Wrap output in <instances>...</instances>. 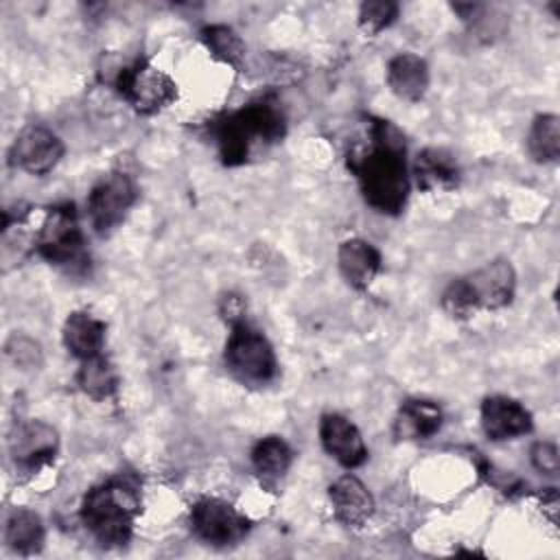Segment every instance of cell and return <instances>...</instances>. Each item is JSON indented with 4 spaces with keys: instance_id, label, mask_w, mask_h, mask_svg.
Masks as SVG:
<instances>
[{
    "instance_id": "cell-1",
    "label": "cell",
    "mask_w": 560,
    "mask_h": 560,
    "mask_svg": "<svg viewBox=\"0 0 560 560\" xmlns=\"http://www.w3.org/2000/svg\"><path fill=\"white\" fill-rule=\"evenodd\" d=\"M346 166L376 212L396 217L405 210L409 197L407 147L389 120L365 116L363 129L348 144Z\"/></svg>"
},
{
    "instance_id": "cell-2",
    "label": "cell",
    "mask_w": 560,
    "mask_h": 560,
    "mask_svg": "<svg viewBox=\"0 0 560 560\" xmlns=\"http://www.w3.org/2000/svg\"><path fill=\"white\" fill-rule=\"evenodd\" d=\"M284 133L287 116L273 94H262L234 112L208 120V136L225 166H241L265 155L282 142Z\"/></svg>"
},
{
    "instance_id": "cell-3",
    "label": "cell",
    "mask_w": 560,
    "mask_h": 560,
    "mask_svg": "<svg viewBox=\"0 0 560 560\" xmlns=\"http://www.w3.org/2000/svg\"><path fill=\"white\" fill-rule=\"evenodd\" d=\"M140 510V479L131 472H118L88 490L81 503V521L103 547H122L133 534Z\"/></svg>"
},
{
    "instance_id": "cell-4",
    "label": "cell",
    "mask_w": 560,
    "mask_h": 560,
    "mask_svg": "<svg viewBox=\"0 0 560 560\" xmlns=\"http://www.w3.org/2000/svg\"><path fill=\"white\" fill-rule=\"evenodd\" d=\"M35 249L50 265L72 273H81L90 267V254L74 203H59L46 212L35 236Z\"/></svg>"
},
{
    "instance_id": "cell-5",
    "label": "cell",
    "mask_w": 560,
    "mask_h": 560,
    "mask_svg": "<svg viewBox=\"0 0 560 560\" xmlns=\"http://www.w3.org/2000/svg\"><path fill=\"white\" fill-rule=\"evenodd\" d=\"M225 365L245 385H265L278 372V361L267 337L245 317L230 322Z\"/></svg>"
},
{
    "instance_id": "cell-6",
    "label": "cell",
    "mask_w": 560,
    "mask_h": 560,
    "mask_svg": "<svg viewBox=\"0 0 560 560\" xmlns=\"http://www.w3.org/2000/svg\"><path fill=\"white\" fill-rule=\"evenodd\" d=\"M118 94L138 112L155 114L177 98V85L168 74L155 68L149 59H136L122 66L114 81Z\"/></svg>"
},
{
    "instance_id": "cell-7",
    "label": "cell",
    "mask_w": 560,
    "mask_h": 560,
    "mask_svg": "<svg viewBox=\"0 0 560 560\" xmlns=\"http://www.w3.org/2000/svg\"><path fill=\"white\" fill-rule=\"evenodd\" d=\"M138 190L127 173L112 171L103 175L88 195V214L96 234L107 236L122 223L129 208L136 203Z\"/></svg>"
},
{
    "instance_id": "cell-8",
    "label": "cell",
    "mask_w": 560,
    "mask_h": 560,
    "mask_svg": "<svg viewBox=\"0 0 560 560\" xmlns=\"http://www.w3.org/2000/svg\"><path fill=\"white\" fill-rule=\"evenodd\" d=\"M190 527L203 542L212 547H230L245 538L249 521L228 501L201 497L190 508Z\"/></svg>"
},
{
    "instance_id": "cell-9",
    "label": "cell",
    "mask_w": 560,
    "mask_h": 560,
    "mask_svg": "<svg viewBox=\"0 0 560 560\" xmlns=\"http://www.w3.org/2000/svg\"><path fill=\"white\" fill-rule=\"evenodd\" d=\"M59 448L57 431L42 420L18 422L9 435V455L20 472L33 475L50 464Z\"/></svg>"
},
{
    "instance_id": "cell-10",
    "label": "cell",
    "mask_w": 560,
    "mask_h": 560,
    "mask_svg": "<svg viewBox=\"0 0 560 560\" xmlns=\"http://www.w3.org/2000/svg\"><path fill=\"white\" fill-rule=\"evenodd\" d=\"M61 155L63 142L55 131L42 125L24 127L11 147V164L37 177L52 171Z\"/></svg>"
},
{
    "instance_id": "cell-11",
    "label": "cell",
    "mask_w": 560,
    "mask_h": 560,
    "mask_svg": "<svg viewBox=\"0 0 560 560\" xmlns=\"http://www.w3.org/2000/svg\"><path fill=\"white\" fill-rule=\"evenodd\" d=\"M466 282L475 295L477 306L490 311L508 306L516 291V273L505 258L486 262L481 269L466 276Z\"/></svg>"
},
{
    "instance_id": "cell-12",
    "label": "cell",
    "mask_w": 560,
    "mask_h": 560,
    "mask_svg": "<svg viewBox=\"0 0 560 560\" xmlns=\"http://www.w3.org/2000/svg\"><path fill=\"white\" fill-rule=\"evenodd\" d=\"M319 440L324 451L346 468H357L368 459V448L359 429L341 413L322 416Z\"/></svg>"
},
{
    "instance_id": "cell-13",
    "label": "cell",
    "mask_w": 560,
    "mask_h": 560,
    "mask_svg": "<svg viewBox=\"0 0 560 560\" xmlns=\"http://www.w3.org/2000/svg\"><path fill=\"white\" fill-rule=\"evenodd\" d=\"M481 429L494 440H512L532 431V413L508 396H488L481 402Z\"/></svg>"
},
{
    "instance_id": "cell-14",
    "label": "cell",
    "mask_w": 560,
    "mask_h": 560,
    "mask_svg": "<svg viewBox=\"0 0 560 560\" xmlns=\"http://www.w3.org/2000/svg\"><path fill=\"white\" fill-rule=\"evenodd\" d=\"M330 503L335 518L346 527H361L374 514V499L370 490L354 475L339 477L330 490Z\"/></svg>"
},
{
    "instance_id": "cell-15",
    "label": "cell",
    "mask_w": 560,
    "mask_h": 560,
    "mask_svg": "<svg viewBox=\"0 0 560 560\" xmlns=\"http://www.w3.org/2000/svg\"><path fill=\"white\" fill-rule=\"evenodd\" d=\"M413 177L416 186L424 192L455 190L462 182V171L448 151L427 147L413 160Z\"/></svg>"
},
{
    "instance_id": "cell-16",
    "label": "cell",
    "mask_w": 560,
    "mask_h": 560,
    "mask_svg": "<svg viewBox=\"0 0 560 560\" xmlns=\"http://www.w3.org/2000/svg\"><path fill=\"white\" fill-rule=\"evenodd\" d=\"M337 262L343 280L352 289H368L381 271L378 249L363 238H348L337 249Z\"/></svg>"
},
{
    "instance_id": "cell-17",
    "label": "cell",
    "mask_w": 560,
    "mask_h": 560,
    "mask_svg": "<svg viewBox=\"0 0 560 560\" xmlns=\"http://www.w3.org/2000/svg\"><path fill=\"white\" fill-rule=\"evenodd\" d=\"M387 85L389 90L407 101L418 103L429 88V66L422 57L413 52H400L387 63Z\"/></svg>"
},
{
    "instance_id": "cell-18",
    "label": "cell",
    "mask_w": 560,
    "mask_h": 560,
    "mask_svg": "<svg viewBox=\"0 0 560 560\" xmlns=\"http://www.w3.org/2000/svg\"><path fill=\"white\" fill-rule=\"evenodd\" d=\"M442 409L431 400L409 398L400 405L394 420L396 440H429L442 427Z\"/></svg>"
},
{
    "instance_id": "cell-19",
    "label": "cell",
    "mask_w": 560,
    "mask_h": 560,
    "mask_svg": "<svg viewBox=\"0 0 560 560\" xmlns=\"http://www.w3.org/2000/svg\"><path fill=\"white\" fill-rule=\"evenodd\" d=\"M105 343V322L88 311H74L63 324V346L79 361L101 354Z\"/></svg>"
},
{
    "instance_id": "cell-20",
    "label": "cell",
    "mask_w": 560,
    "mask_h": 560,
    "mask_svg": "<svg viewBox=\"0 0 560 560\" xmlns=\"http://www.w3.org/2000/svg\"><path fill=\"white\" fill-rule=\"evenodd\" d=\"M291 462H293V451L278 435H267L258 440L256 446L252 448V466L258 479L267 486H273L278 479H282Z\"/></svg>"
},
{
    "instance_id": "cell-21",
    "label": "cell",
    "mask_w": 560,
    "mask_h": 560,
    "mask_svg": "<svg viewBox=\"0 0 560 560\" xmlns=\"http://www.w3.org/2000/svg\"><path fill=\"white\" fill-rule=\"evenodd\" d=\"M4 540L7 545L22 553V556H31L37 553L44 545V525L42 518L26 508H15L4 525Z\"/></svg>"
},
{
    "instance_id": "cell-22",
    "label": "cell",
    "mask_w": 560,
    "mask_h": 560,
    "mask_svg": "<svg viewBox=\"0 0 560 560\" xmlns=\"http://www.w3.org/2000/svg\"><path fill=\"white\" fill-rule=\"evenodd\" d=\"M77 385L92 400H107L118 389V374L107 357L96 354L81 361V368L77 372Z\"/></svg>"
},
{
    "instance_id": "cell-23",
    "label": "cell",
    "mask_w": 560,
    "mask_h": 560,
    "mask_svg": "<svg viewBox=\"0 0 560 560\" xmlns=\"http://www.w3.org/2000/svg\"><path fill=\"white\" fill-rule=\"evenodd\" d=\"M201 42L210 55L234 70H243L245 63V44L238 33L228 24H208L201 28Z\"/></svg>"
},
{
    "instance_id": "cell-24",
    "label": "cell",
    "mask_w": 560,
    "mask_h": 560,
    "mask_svg": "<svg viewBox=\"0 0 560 560\" xmlns=\"http://www.w3.org/2000/svg\"><path fill=\"white\" fill-rule=\"evenodd\" d=\"M527 151L538 164L560 158V118L556 114H538L529 127Z\"/></svg>"
},
{
    "instance_id": "cell-25",
    "label": "cell",
    "mask_w": 560,
    "mask_h": 560,
    "mask_svg": "<svg viewBox=\"0 0 560 560\" xmlns=\"http://www.w3.org/2000/svg\"><path fill=\"white\" fill-rule=\"evenodd\" d=\"M440 304L444 308V313L453 319H470L479 306L475 302V295L466 282V278H455L446 284V289L442 291V298H440Z\"/></svg>"
},
{
    "instance_id": "cell-26",
    "label": "cell",
    "mask_w": 560,
    "mask_h": 560,
    "mask_svg": "<svg viewBox=\"0 0 560 560\" xmlns=\"http://www.w3.org/2000/svg\"><path fill=\"white\" fill-rule=\"evenodd\" d=\"M398 15V4L392 0H368L359 7V28L374 37L385 31Z\"/></svg>"
},
{
    "instance_id": "cell-27",
    "label": "cell",
    "mask_w": 560,
    "mask_h": 560,
    "mask_svg": "<svg viewBox=\"0 0 560 560\" xmlns=\"http://www.w3.org/2000/svg\"><path fill=\"white\" fill-rule=\"evenodd\" d=\"M7 357L20 368H37L42 363L39 346L28 337H11L7 343Z\"/></svg>"
},
{
    "instance_id": "cell-28",
    "label": "cell",
    "mask_w": 560,
    "mask_h": 560,
    "mask_svg": "<svg viewBox=\"0 0 560 560\" xmlns=\"http://www.w3.org/2000/svg\"><path fill=\"white\" fill-rule=\"evenodd\" d=\"M532 464L536 470L545 472V475H556L558 466H560V457H558V448L551 442H536L529 451Z\"/></svg>"
}]
</instances>
